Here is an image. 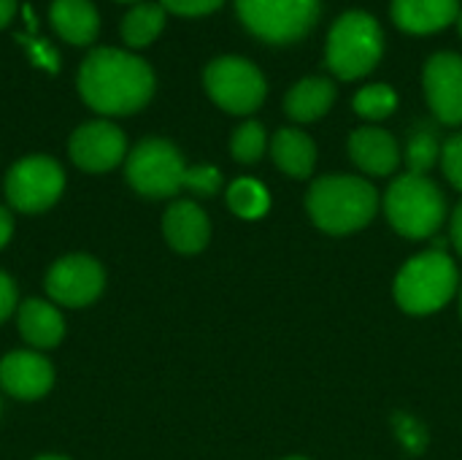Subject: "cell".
<instances>
[{"mask_svg":"<svg viewBox=\"0 0 462 460\" xmlns=\"http://www.w3.org/2000/svg\"><path fill=\"white\" fill-rule=\"evenodd\" d=\"M81 98L100 114H133L149 103L154 73L122 49H95L79 70Z\"/></svg>","mask_w":462,"mask_h":460,"instance_id":"cell-1","label":"cell"},{"mask_svg":"<svg viewBox=\"0 0 462 460\" xmlns=\"http://www.w3.org/2000/svg\"><path fill=\"white\" fill-rule=\"evenodd\" d=\"M306 209L317 228L333 236H344L365 228L376 209L379 195L371 182L349 174L319 176L306 192Z\"/></svg>","mask_w":462,"mask_h":460,"instance_id":"cell-2","label":"cell"},{"mask_svg":"<svg viewBox=\"0 0 462 460\" xmlns=\"http://www.w3.org/2000/svg\"><path fill=\"white\" fill-rule=\"evenodd\" d=\"M384 52V35L379 22L360 8L344 11L330 33H328V46H325V62L328 68L344 79L355 81L360 76H368Z\"/></svg>","mask_w":462,"mask_h":460,"instance_id":"cell-3","label":"cell"},{"mask_svg":"<svg viewBox=\"0 0 462 460\" xmlns=\"http://www.w3.org/2000/svg\"><path fill=\"white\" fill-rule=\"evenodd\" d=\"M460 287L452 258L441 249L411 258L395 277V301L409 314H433L444 309Z\"/></svg>","mask_w":462,"mask_h":460,"instance_id":"cell-4","label":"cell"},{"mask_svg":"<svg viewBox=\"0 0 462 460\" xmlns=\"http://www.w3.org/2000/svg\"><path fill=\"white\" fill-rule=\"evenodd\" d=\"M384 211L390 225L401 236L428 239L441 228L447 203H444V192L428 176L403 174L390 184L384 195Z\"/></svg>","mask_w":462,"mask_h":460,"instance_id":"cell-5","label":"cell"},{"mask_svg":"<svg viewBox=\"0 0 462 460\" xmlns=\"http://www.w3.org/2000/svg\"><path fill=\"white\" fill-rule=\"evenodd\" d=\"M241 22L268 43L300 41L319 19V0H236Z\"/></svg>","mask_w":462,"mask_h":460,"instance_id":"cell-6","label":"cell"},{"mask_svg":"<svg viewBox=\"0 0 462 460\" xmlns=\"http://www.w3.org/2000/svg\"><path fill=\"white\" fill-rule=\"evenodd\" d=\"M206 89L211 100L230 114H252L263 106L268 84L257 65L244 57H217L206 68Z\"/></svg>","mask_w":462,"mask_h":460,"instance_id":"cell-7","label":"cell"},{"mask_svg":"<svg viewBox=\"0 0 462 460\" xmlns=\"http://www.w3.org/2000/svg\"><path fill=\"white\" fill-rule=\"evenodd\" d=\"M187 165L179 149L162 138L141 141L127 157V182L149 198H171L184 187Z\"/></svg>","mask_w":462,"mask_h":460,"instance_id":"cell-8","label":"cell"},{"mask_svg":"<svg viewBox=\"0 0 462 460\" xmlns=\"http://www.w3.org/2000/svg\"><path fill=\"white\" fill-rule=\"evenodd\" d=\"M65 187L62 168L43 155H32L19 160L5 179V195L8 203L19 211H43L49 209Z\"/></svg>","mask_w":462,"mask_h":460,"instance_id":"cell-9","label":"cell"},{"mask_svg":"<svg viewBox=\"0 0 462 460\" xmlns=\"http://www.w3.org/2000/svg\"><path fill=\"white\" fill-rule=\"evenodd\" d=\"M103 290V268L87 255L57 260L46 277V293L62 306H87Z\"/></svg>","mask_w":462,"mask_h":460,"instance_id":"cell-10","label":"cell"},{"mask_svg":"<svg viewBox=\"0 0 462 460\" xmlns=\"http://www.w3.org/2000/svg\"><path fill=\"white\" fill-rule=\"evenodd\" d=\"M425 95L444 125H462V57L436 52L425 65Z\"/></svg>","mask_w":462,"mask_h":460,"instance_id":"cell-11","label":"cell"},{"mask_svg":"<svg viewBox=\"0 0 462 460\" xmlns=\"http://www.w3.org/2000/svg\"><path fill=\"white\" fill-rule=\"evenodd\" d=\"M70 157L84 171H111L125 157V136L111 122H87L70 136Z\"/></svg>","mask_w":462,"mask_h":460,"instance_id":"cell-12","label":"cell"},{"mask_svg":"<svg viewBox=\"0 0 462 460\" xmlns=\"http://www.w3.org/2000/svg\"><path fill=\"white\" fill-rule=\"evenodd\" d=\"M54 382L51 363L35 352H11L0 363V385L16 399H41Z\"/></svg>","mask_w":462,"mask_h":460,"instance_id":"cell-13","label":"cell"},{"mask_svg":"<svg viewBox=\"0 0 462 460\" xmlns=\"http://www.w3.org/2000/svg\"><path fill=\"white\" fill-rule=\"evenodd\" d=\"M349 157L371 176H390L398 168V141L382 127H360L349 136Z\"/></svg>","mask_w":462,"mask_h":460,"instance_id":"cell-14","label":"cell"},{"mask_svg":"<svg viewBox=\"0 0 462 460\" xmlns=\"http://www.w3.org/2000/svg\"><path fill=\"white\" fill-rule=\"evenodd\" d=\"M460 16V0H393V19L414 35L436 33Z\"/></svg>","mask_w":462,"mask_h":460,"instance_id":"cell-15","label":"cell"},{"mask_svg":"<svg viewBox=\"0 0 462 460\" xmlns=\"http://www.w3.org/2000/svg\"><path fill=\"white\" fill-rule=\"evenodd\" d=\"M165 239L179 252H200L208 244V217L192 201H176L162 220Z\"/></svg>","mask_w":462,"mask_h":460,"instance_id":"cell-16","label":"cell"},{"mask_svg":"<svg viewBox=\"0 0 462 460\" xmlns=\"http://www.w3.org/2000/svg\"><path fill=\"white\" fill-rule=\"evenodd\" d=\"M336 100V84L325 76L300 79L284 98V111L295 122H314L328 114Z\"/></svg>","mask_w":462,"mask_h":460,"instance_id":"cell-17","label":"cell"},{"mask_svg":"<svg viewBox=\"0 0 462 460\" xmlns=\"http://www.w3.org/2000/svg\"><path fill=\"white\" fill-rule=\"evenodd\" d=\"M271 155H273V163L287 176H295V179L311 176L314 163H317L314 141L298 127H282L271 141Z\"/></svg>","mask_w":462,"mask_h":460,"instance_id":"cell-18","label":"cell"},{"mask_svg":"<svg viewBox=\"0 0 462 460\" xmlns=\"http://www.w3.org/2000/svg\"><path fill=\"white\" fill-rule=\"evenodd\" d=\"M51 24L68 43H89L97 35L100 19L89 0H54L51 3Z\"/></svg>","mask_w":462,"mask_h":460,"instance_id":"cell-19","label":"cell"},{"mask_svg":"<svg viewBox=\"0 0 462 460\" xmlns=\"http://www.w3.org/2000/svg\"><path fill=\"white\" fill-rule=\"evenodd\" d=\"M19 331L24 336V342H30L32 347H54L62 333H65V323H62V314L43 304V301H24L22 309H19Z\"/></svg>","mask_w":462,"mask_h":460,"instance_id":"cell-20","label":"cell"},{"mask_svg":"<svg viewBox=\"0 0 462 460\" xmlns=\"http://www.w3.org/2000/svg\"><path fill=\"white\" fill-rule=\"evenodd\" d=\"M162 27H165V8L157 5V3H141V5H135L125 16V22H122V38L130 46L138 49V46L152 43L160 35Z\"/></svg>","mask_w":462,"mask_h":460,"instance_id":"cell-21","label":"cell"},{"mask_svg":"<svg viewBox=\"0 0 462 460\" xmlns=\"http://www.w3.org/2000/svg\"><path fill=\"white\" fill-rule=\"evenodd\" d=\"M227 203H230V209L238 217L257 220V217H263L268 211V203L271 201H268V192H265V187L260 182H254V179H238L227 190Z\"/></svg>","mask_w":462,"mask_h":460,"instance_id":"cell-22","label":"cell"},{"mask_svg":"<svg viewBox=\"0 0 462 460\" xmlns=\"http://www.w3.org/2000/svg\"><path fill=\"white\" fill-rule=\"evenodd\" d=\"M352 106L365 119H384V117H390L395 111L398 95H395V89L390 84H368L355 95Z\"/></svg>","mask_w":462,"mask_h":460,"instance_id":"cell-23","label":"cell"},{"mask_svg":"<svg viewBox=\"0 0 462 460\" xmlns=\"http://www.w3.org/2000/svg\"><path fill=\"white\" fill-rule=\"evenodd\" d=\"M441 157V144L436 138L433 130H417L409 138L406 146V163H409V174H420L425 176Z\"/></svg>","mask_w":462,"mask_h":460,"instance_id":"cell-24","label":"cell"},{"mask_svg":"<svg viewBox=\"0 0 462 460\" xmlns=\"http://www.w3.org/2000/svg\"><path fill=\"white\" fill-rule=\"evenodd\" d=\"M265 127L260 122H244L236 133H233V141H230V152L238 163H257L265 152Z\"/></svg>","mask_w":462,"mask_h":460,"instance_id":"cell-25","label":"cell"},{"mask_svg":"<svg viewBox=\"0 0 462 460\" xmlns=\"http://www.w3.org/2000/svg\"><path fill=\"white\" fill-rule=\"evenodd\" d=\"M184 187H189L198 195H214L222 187V174L214 165H195L184 174Z\"/></svg>","mask_w":462,"mask_h":460,"instance_id":"cell-26","label":"cell"},{"mask_svg":"<svg viewBox=\"0 0 462 460\" xmlns=\"http://www.w3.org/2000/svg\"><path fill=\"white\" fill-rule=\"evenodd\" d=\"M441 165L447 179L462 192V133L452 136L444 146H441Z\"/></svg>","mask_w":462,"mask_h":460,"instance_id":"cell-27","label":"cell"},{"mask_svg":"<svg viewBox=\"0 0 462 460\" xmlns=\"http://www.w3.org/2000/svg\"><path fill=\"white\" fill-rule=\"evenodd\" d=\"M225 0H162V8L181 14V16H203L222 5Z\"/></svg>","mask_w":462,"mask_h":460,"instance_id":"cell-28","label":"cell"},{"mask_svg":"<svg viewBox=\"0 0 462 460\" xmlns=\"http://www.w3.org/2000/svg\"><path fill=\"white\" fill-rule=\"evenodd\" d=\"M16 306V290H14V282L0 274V320H5Z\"/></svg>","mask_w":462,"mask_h":460,"instance_id":"cell-29","label":"cell"},{"mask_svg":"<svg viewBox=\"0 0 462 460\" xmlns=\"http://www.w3.org/2000/svg\"><path fill=\"white\" fill-rule=\"evenodd\" d=\"M452 244H455V249L462 255V203L455 209V214H452Z\"/></svg>","mask_w":462,"mask_h":460,"instance_id":"cell-30","label":"cell"},{"mask_svg":"<svg viewBox=\"0 0 462 460\" xmlns=\"http://www.w3.org/2000/svg\"><path fill=\"white\" fill-rule=\"evenodd\" d=\"M11 233H14V220H11V214L5 209H0V249L8 244Z\"/></svg>","mask_w":462,"mask_h":460,"instance_id":"cell-31","label":"cell"},{"mask_svg":"<svg viewBox=\"0 0 462 460\" xmlns=\"http://www.w3.org/2000/svg\"><path fill=\"white\" fill-rule=\"evenodd\" d=\"M14 11H16V0H0V27L11 22Z\"/></svg>","mask_w":462,"mask_h":460,"instance_id":"cell-32","label":"cell"},{"mask_svg":"<svg viewBox=\"0 0 462 460\" xmlns=\"http://www.w3.org/2000/svg\"><path fill=\"white\" fill-rule=\"evenodd\" d=\"M35 460H68V458H60V455H43V458H35Z\"/></svg>","mask_w":462,"mask_h":460,"instance_id":"cell-33","label":"cell"},{"mask_svg":"<svg viewBox=\"0 0 462 460\" xmlns=\"http://www.w3.org/2000/svg\"><path fill=\"white\" fill-rule=\"evenodd\" d=\"M457 27H460V35H462V11H460V16H457Z\"/></svg>","mask_w":462,"mask_h":460,"instance_id":"cell-34","label":"cell"},{"mask_svg":"<svg viewBox=\"0 0 462 460\" xmlns=\"http://www.w3.org/2000/svg\"><path fill=\"white\" fill-rule=\"evenodd\" d=\"M460 314H462V287H460Z\"/></svg>","mask_w":462,"mask_h":460,"instance_id":"cell-35","label":"cell"},{"mask_svg":"<svg viewBox=\"0 0 462 460\" xmlns=\"http://www.w3.org/2000/svg\"><path fill=\"white\" fill-rule=\"evenodd\" d=\"M284 460H306V458H298V455H295V458H284Z\"/></svg>","mask_w":462,"mask_h":460,"instance_id":"cell-36","label":"cell"},{"mask_svg":"<svg viewBox=\"0 0 462 460\" xmlns=\"http://www.w3.org/2000/svg\"><path fill=\"white\" fill-rule=\"evenodd\" d=\"M125 3H127V0H125Z\"/></svg>","mask_w":462,"mask_h":460,"instance_id":"cell-37","label":"cell"}]
</instances>
